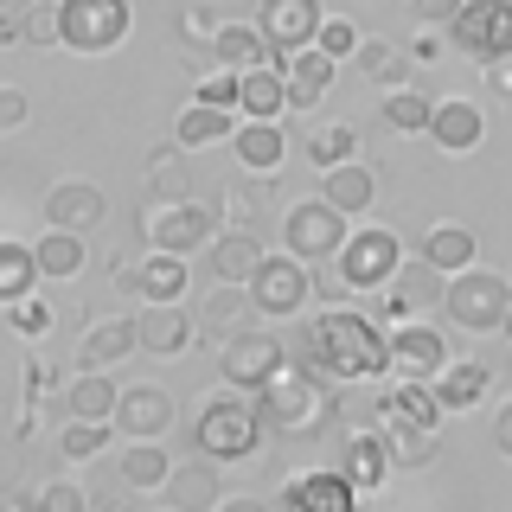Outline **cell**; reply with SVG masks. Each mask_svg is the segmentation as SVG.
<instances>
[{
	"instance_id": "obj_51",
	"label": "cell",
	"mask_w": 512,
	"mask_h": 512,
	"mask_svg": "<svg viewBox=\"0 0 512 512\" xmlns=\"http://www.w3.org/2000/svg\"><path fill=\"white\" fill-rule=\"evenodd\" d=\"M26 39L32 45H58V7H26Z\"/></svg>"
},
{
	"instance_id": "obj_41",
	"label": "cell",
	"mask_w": 512,
	"mask_h": 512,
	"mask_svg": "<svg viewBox=\"0 0 512 512\" xmlns=\"http://www.w3.org/2000/svg\"><path fill=\"white\" fill-rule=\"evenodd\" d=\"M148 180H154V199H192V173H186V148H180V141H160V148H154Z\"/></svg>"
},
{
	"instance_id": "obj_3",
	"label": "cell",
	"mask_w": 512,
	"mask_h": 512,
	"mask_svg": "<svg viewBox=\"0 0 512 512\" xmlns=\"http://www.w3.org/2000/svg\"><path fill=\"white\" fill-rule=\"evenodd\" d=\"M256 410H263V423L276 429V436H320V429L333 423V391H327V378H314L308 365L288 359L282 372L256 391Z\"/></svg>"
},
{
	"instance_id": "obj_55",
	"label": "cell",
	"mask_w": 512,
	"mask_h": 512,
	"mask_svg": "<svg viewBox=\"0 0 512 512\" xmlns=\"http://www.w3.org/2000/svg\"><path fill=\"white\" fill-rule=\"evenodd\" d=\"M410 58H416V64H436V58H442V39H436V32H423V39L410 45Z\"/></svg>"
},
{
	"instance_id": "obj_36",
	"label": "cell",
	"mask_w": 512,
	"mask_h": 512,
	"mask_svg": "<svg viewBox=\"0 0 512 512\" xmlns=\"http://www.w3.org/2000/svg\"><path fill=\"white\" fill-rule=\"evenodd\" d=\"M116 474H122L128 493H160V487L173 480V455H167L160 442H128L122 461H116Z\"/></svg>"
},
{
	"instance_id": "obj_16",
	"label": "cell",
	"mask_w": 512,
	"mask_h": 512,
	"mask_svg": "<svg viewBox=\"0 0 512 512\" xmlns=\"http://www.w3.org/2000/svg\"><path fill=\"white\" fill-rule=\"evenodd\" d=\"M263 231H250V224H224V231L205 244V269H212V282H231V288H250L256 263H263Z\"/></svg>"
},
{
	"instance_id": "obj_26",
	"label": "cell",
	"mask_w": 512,
	"mask_h": 512,
	"mask_svg": "<svg viewBox=\"0 0 512 512\" xmlns=\"http://www.w3.org/2000/svg\"><path fill=\"white\" fill-rule=\"evenodd\" d=\"M231 154L244 160V173H256V180L282 173V160H288V135H282V122H237Z\"/></svg>"
},
{
	"instance_id": "obj_33",
	"label": "cell",
	"mask_w": 512,
	"mask_h": 512,
	"mask_svg": "<svg viewBox=\"0 0 512 512\" xmlns=\"http://www.w3.org/2000/svg\"><path fill=\"white\" fill-rule=\"evenodd\" d=\"M416 256H423L429 269H442V276H461V269H474V231L468 224H429Z\"/></svg>"
},
{
	"instance_id": "obj_29",
	"label": "cell",
	"mask_w": 512,
	"mask_h": 512,
	"mask_svg": "<svg viewBox=\"0 0 512 512\" xmlns=\"http://www.w3.org/2000/svg\"><path fill=\"white\" fill-rule=\"evenodd\" d=\"M493 397V372L480 359H448L442 372H436V404L455 416V410H474V404H487Z\"/></svg>"
},
{
	"instance_id": "obj_57",
	"label": "cell",
	"mask_w": 512,
	"mask_h": 512,
	"mask_svg": "<svg viewBox=\"0 0 512 512\" xmlns=\"http://www.w3.org/2000/svg\"><path fill=\"white\" fill-rule=\"evenodd\" d=\"M0 512H32V506H20V500H0Z\"/></svg>"
},
{
	"instance_id": "obj_25",
	"label": "cell",
	"mask_w": 512,
	"mask_h": 512,
	"mask_svg": "<svg viewBox=\"0 0 512 512\" xmlns=\"http://www.w3.org/2000/svg\"><path fill=\"white\" fill-rule=\"evenodd\" d=\"M116 404H122V384L109 372H77L64 384V416L71 423H116Z\"/></svg>"
},
{
	"instance_id": "obj_50",
	"label": "cell",
	"mask_w": 512,
	"mask_h": 512,
	"mask_svg": "<svg viewBox=\"0 0 512 512\" xmlns=\"http://www.w3.org/2000/svg\"><path fill=\"white\" fill-rule=\"evenodd\" d=\"M218 26H224V20H218L212 7H180V32H186V39H205V45H212Z\"/></svg>"
},
{
	"instance_id": "obj_14",
	"label": "cell",
	"mask_w": 512,
	"mask_h": 512,
	"mask_svg": "<svg viewBox=\"0 0 512 512\" xmlns=\"http://www.w3.org/2000/svg\"><path fill=\"white\" fill-rule=\"evenodd\" d=\"M365 493L340 468H308L282 480V512H359Z\"/></svg>"
},
{
	"instance_id": "obj_18",
	"label": "cell",
	"mask_w": 512,
	"mask_h": 512,
	"mask_svg": "<svg viewBox=\"0 0 512 512\" xmlns=\"http://www.w3.org/2000/svg\"><path fill=\"white\" fill-rule=\"evenodd\" d=\"M103 218H109V199H103L90 180H58L52 192H45V231H77V237H90Z\"/></svg>"
},
{
	"instance_id": "obj_20",
	"label": "cell",
	"mask_w": 512,
	"mask_h": 512,
	"mask_svg": "<svg viewBox=\"0 0 512 512\" xmlns=\"http://www.w3.org/2000/svg\"><path fill=\"white\" fill-rule=\"evenodd\" d=\"M429 141H436L442 154H474L480 141H487V116H480L474 96H436V116H429Z\"/></svg>"
},
{
	"instance_id": "obj_32",
	"label": "cell",
	"mask_w": 512,
	"mask_h": 512,
	"mask_svg": "<svg viewBox=\"0 0 512 512\" xmlns=\"http://www.w3.org/2000/svg\"><path fill=\"white\" fill-rule=\"evenodd\" d=\"M237 135V109H212V103H186L180 122H173V141H180L186 154L199 148H218V141Z\"/></svg>"
},
{
	"instance_id": "obj_40",
	"label": "cell",
	"mask_w": 512,
	"mask_h": 512,
	"mask_svg": "<svg viewBox=\"0 0 512 512\" xmlns=\"http://www.w3.org/2000/svg\"><path fill=\"white\" fill-rule=\"evenodd\" d=\"M32 288H39V263H32V244H13V237H0V308L26 301Z\"/></svg>"
},
{
	"instance_id": "obj_53",
	"label": "cell",
	"mask_w": 512,
	"mask_h": 512,
	"mask_svg": "<svg viewBox=\"0 0 512 512\" xmlns=\"http://www.w3.org/2000/svg\"><path fill=\"white\" fill-rule=\"evenodd\" d=\"M212 512H276V506H269V500H256V493H224V500H218Z\"/></svg>"
},
{
	"instance_id": "obj_56",
	"label": "cell",
	"mask_w": 512,
	"mask_h": 512,
	"mask_svg": "<svg viewBox=\"0 0 512 512\" xmlns=\"http://www.w3.org/2000/svg\"><path fill=\"white\" fill-rule=\"evenodd\" d=\"M493 77H500V84H506V96H512V64H500V71H493Z\"/></svg>"
},
{
	"instance_id": "obj_31",
	"label": "cell",
	"mask_w": 512,
	"mask_h": 512,
	"mask_svg": "<svg viewBox=\"0 0 512 512\" xmlns=\"http://www.w3.org/2000/svg\"><path fill=\"white\" fill-rule=\"evenodd\" d=\"M340 474H346V480H352L359 493H378L384 480L397 474V468H391V455H384V436H378V429H352V436H346Z\"/></svg>"
},
{
	"instance_id": "obj_22",
	"label": "cell",
	"mask_w": 512,
	"mask_h": 512,
	"mask_svg": "<svg viewBox=\"0 0 512 512\" xmlns=\"http://www.w3.org/2000/svg\"><path fill=\"white\" fill-rule=\"evenodd\" d=\"M282 116H288L282 64H250V71H237V122H282Z\"/></svg>"
},
{
	"instance_id": "obj_6",
	"label": "cell",
	"mask_w": 512,
	"mask_h": 512,
	"mask_svg": "<svg viewBox=\"0 0 512 512\" xmlns=\"http://www.w3.org/2000/svg\"><path fill=\"white\" fill-rule=\"evenodd\" d=\"M218 231H224V212L205 205V199H154L148 212H141V237H148L154 250H167V256L205 250Z\"/></svg>"
},
{
	"instance_id": "obj_45",
	"label": "cell",
	"mask_w": 512,
	"mask_h": 512,
	"mask_svg": "<svg viewBox=\"0 0 512 512\" xmlns=\"http://www.w3.org/2000/svg\"><path fill=\"white\" fill-rule=\"evenodd\" d=\"M32 512H90V493L77 487V480H45V487L32 493Z\"/></svg>"
},
{
	"instance_id": "obj_49",
	"label": "cell",
	"mask_w": 512,
	"mask_h": 512,
	"mask_svg": "<svg viewBox=\"0 0 512 512\" xmlns=\"http://www.w3.org/2000/svg\"><path fill=\"white\" fill-rule=\"evenodd\" d=\"M32 116V103H26V90H13V84H0V135H13V128H26Z\"/></svg>"
},
{
	"instance_id": "obj_19",
	"label": "cell",
	"mask_w": 512,
	"mask_h": 512,
	"mask_svg": "<svg viewBox=\"0 0 512 512\" xmlns=\"http://www.w3.org/2000/svg\"><path fill=\"white\" fill-rule=\"evenodd\" d=\"M320 0H263V13H256V32L269 39V52H301V45H314L320 32Z\"/></svg>"
},
{
	"instance_id": "obj_38",
	"label": "cell",
	"mask_w": 512,
	"mask_h": 512,
	"mask_svg": "<svg viewBox=\"0 0 512 512\" xmlns=\"http://www.w3.org/2000/svg\"><path fill=\"white\" fill-rule=\"evenodd\" d=\"M32 263H39L45 282H71V276H84L90 250H84V237H77V231H45L39 244H32Z\"/></svg>"
},
{
	"instance_id": "obj_37",
	"label": "cell",
	"mask_w": 512,
	"mask_h": 512,
	"mask_svg": "<svg viewBox=\"0 0 512 512\" xmlns=\"http://www.w3.org/2000/svg\"><path fill=\"white\" fill-rule=\"evenodd\" d=\"M218 461H186V468H173V480H167V500H173V512H212L224 493H218Z\"/></svg>"
},
{
	"instance_id": "obj_24",
	"label": "cell",
	"mask_w": 512,
	"mask_h": 512,
	"mask_svg": "<svg viewBox=\"0 0 512 512\" xmlns=\"http://www.w3.org/2000/svg\"><path fill=\"white\" fill-rule=\"evenodd\" d=\"M333 64L327 52H314V45H301V52H282V84H288V109H314L320 96L333 90Z\"/></svg>"
},
{
	"instance_id": "obj_35",
	"label": "cell",
	"mask_w": 512,
	"mask_h": 512,
	"mask_svg": "<svg viewBox=\"0 0 512 512\" xmlns=\"http://www.w3.org/2000/svg\"><path fill=\"white\" fill-rule=\"evenodd\" d=\"M352 64H359V77H365V84H378V90H404L410 84V52H397V45L378 39V32H365V39H359Z\"/></svg>"
},
{
	"instance_id": "obj_58",
	"label": "cell",
	"mask_w": 512,
	"mask_h": 512,
	"mask_svg": "<svg viewBox=\"0 0 512 512\" xmlns=\"http://www.w3.org/2000/svg\"><path fill=\"white\" fill-rule=\"evenodd\" d=\"M167 512H173V506H167Z\"/></svg>"
},
{
	"instance_id": "obj_54",
	"label": "cell",
	"mask_w": 512,
	"mask_h": 512,
	"mask_svg": "<svg viewBox=\"0 0 512 512\" xmlns=\"http://www.w3.org/2000/svg\"><path fill=\"white\" fill-rule=\"evenodd\" d=\"M493 448H500V455L512 461V404H506L500 416H493Z\"/></svg>"
},
{
	"instance_id": "obj_7",
	"label": "cell",
	"mask_w": 512,
	"mask_h": 512,
	"mask_svg": "<svg viewBox=\"0 0 512 512\" xmlns=\"http://www.w3.org/2000/svg\"><path fill=\"white\" fill-rule=\"evenodd\" d=\"M128 26H135L128 0H58V45L64 52L103 58L128 39Z\"/></svg>"
},
{
	"instance_id": "obj_23",
	"label": "cell",
	"mask_w": 512,
	"mask_h": 512,
	"mask_svg": "<svg viewBox=\"0 0 512 512\" xmlns=\"http://www.w3.org/2000/svg\"><path fill=\"white\" fill-rule=\"evenodd\" d=\"M135 333H141V352H154V359H180V352L199 340V320L173 301V308H141Z\"/></svg>"
},
{
	"instance_id": "obj_4",
	"label": "cell",
	"mask_w": 512,
	"mask_h": 512,
	"mask_svg": "<svg viewBox=\"0 0 512 512\" xmlns=\"http://www.w3.org/2000/svg\"><path fill=\"white\" fill-rule=\"evenodd\" d=\"M397 263H404V237L391 224H359L346 250L333 256V276L346 282V295H378V288H391Z\"/></svg>"
},
{
	"instance_id": "obj_47",
	"label": "cell",
	"mask_w": 512,
	"mask_h": 512,
	"mask_svg": "<svg viewBox=\"0 0 512 512\" xmlns=\"http://www.w3.org/2000/svg\"><path fill=\"white\" fill-rule=\"evenodd\" d=\"M314 52H327L333 64H346L352 52H359V26H352V20H320V32H314Z\"/></svg>"
},
{
	"instance_id": "obj_46",
	"label": "cell",
	"mask_w": 512,
	"mask_h": 512,
	"mask_svg": "<svg viewBox=\"0 0 512 512\" xmlns=\"http://www.w3.org/2000/svg\"><path fill=\"white\" fill-rule=\"evenodd\" d=\"M7 327L20 333V340H39V333H52V301H39V295L13 301V308H7Z\"/></svg>"
},
{
	"instance_id": "obj_44",
	"label": "cell",
	"mask_w": 512,
	"mask_h": 512,
	"mask_svg": "<svg viewBox=\"0 0 512 512\" xmlns=\"http://www.w3.org/2000/svg\"><path fill=\"white\" fill-rule=\"evenodd\" d=\"M109 436H116V423H71V416H64L58 455H64V461H96V455L109 448Z\"/></svg>"
},
{
	"instance_id": "obj_8",
	"label": "cell",
	"mask_w": 512,
	"mask_h": 512,
	"mask_svg": "<svg viewBox=\"0 0 512 512\" xmlns=\"http://www.w3.org/2000/svg\"><path fill=\"white\" fill-rule=\"evenodd\" d=\"M448 45L461 58L500 71L512 58V0H461V13L448 20Z\"/></svg>"
},
{
	"instance_id": "obj_10",
	"label": "cell",
	"mask_w": 512,
	"mask_h": 512,
	"mask_svg": "<svg viewBox=\"0 0 512 512\" xmlns=\"http://www.w3.org/2000/svg\"><path fill=\"white\" fill-rule=\"evenodd\" d=\"M250 301H256V314L263 320H288V314H308V301H314V269L301 263V256H263L256 263V276H250Z\"/></svg>"
},
{
	"instance_id": "obj_52",
	"label": "cell",
	"mask_w": 512,
	"mask_h": 512,
	"mask_svg": "<svg viewBox=\"0 0 512 512\" xmlns=\"http://www.w3.org/2000/svg\"><path fill=\"white\" fill-rule=\"evenodd\" d=\"M410 13H416L423 26H448V20L461 13V0H410Z\"/></svg>"
},
{
	"instance_id": "obj_15",
	"label": "cell",
	"mask_w": 512,
	"mask_h": 512,
	"mask_svg": "<svg viewBox=\"0 0 512 512\" xmlns=\"http://www.w3.org/2000/svg\"><path fill=\"white\" fill-rule=\"evenodd\" d=\"M442 295H448L442 269H429L423 256H404L397 276H391V295H384V314L391 320H423L429 308H442Z\"/></svg>"
},
{
	"instance_id": "obj_28",
	"label": "cell",
	"mask_w": 512,
	"mask_h": 512,
	"mask_svg": "<svg viewBox=\"0 0 512 512\" xmlns=\"http://www.w3.org/2000/svg\"><path fill=\"white\" fill-rule=\"evenodd\" d=\"M250 327H256L250 288L212 282V295H205V314H199V333H212V340H237V333H250Z\"/></svg>"
},
{
	"instance_id": "obj_13",
	"label": "cell",
	"mask_w": 512,
	"mask_h": 512,
	"mask_svg": "<svg viewBox=\"0 0 512 512\" xmlns=\"http://www.w3.org/2000/svg\"><path fill=\"white\" fill-rule=\"evenodd\" d=\"M288 365V346L276 340V333H237V340H224V359H218V372H224V384H231V391H263L269 378H276Z\"/></svg>"
},
{
	"instance_id": "obj_5",
	"label": "cell",
	"mask_w": 512,
	"mask_h": 512,
	"mask_svg": "<svg viewBox=\"0 0 512 512\" xmlns=\"http://www.w3.org/2000/svg\"><path fill=\"white\" fill-rule=\"evenodd\" d=\"M442 314H448V327H461V333H500L506 314H512V282L474 263V269H461V276H448Z\"/></svg>"
},
{
	"instance_id": "obj_12",
	"label": "cell",
	"mask_w": 512,
	"mask_h": 512,
	"mask_svg": "<svg viewBox=\"0 0 512 512\" xmlns=\"http://www.w3.org/2000/svg\"><path fill=\"white\" fill-rule=\"evenodd\" d=\"M116 282H122V295H135L141 308H173V301H186L192 295V269H186V256H167V250H148L141 263H122L116 269Z\"/></svg>"
},
{
	"instance_id": "obj_2",
	"label": "cell",
	"mask_w": 512,
	"mask_h": 512,
	"mask_svg": "<svg viewBox=\"0 0 512 512\" xmlns=\"http://www.w3.org/2000/svg\"><path fill=\"white\" fill-rule=\"evenodd\" d=\"M269 436V423H263V410H256V397L250 391H212V397H199V416H192V448H199L205 461H250L256 448H263Z\"/></svg>"
},
{
	"instance_id": "obj_21",
	"label": "cell",
	"mask_w": 512,
	"mask_h": 512,
	"mask_svg": "<svg viewBox=\"0 0 512 512\" xmlns=\"http://www.w3.org/2000/svg\"><path fill=\"white\" fill-rule=\"evenodd\" d=\"M116 429L128 442H160L173 429V397L154 391V384H128L122 404H116Z\"/></svg>"
},
{
	"instance_id": "obj_17",
	"label": "cell",
	"mask_w": 512,
	"mask_h": 512,
	"mask_svg": "<svg viewBox=\"0 0 512 512\" xmlns=\"http://www.w3.org/2000/svg\"><path fill=\"white\" fill-rule=\"evenodd\" d=\"M141 352V333H135V314H109V320H90L84 340H77V372H116L122 359Z\"/></svg>"
},
{
	"instance_id": "obj_30",
	"label": "cell",
	"mask_w": 512,
	"mask_h": 512,
	"mask_svg": "<svg viewBox=\"0 0 512 512\" xmlns=\"http://www.w3.org/2000/svg\"><path fill=\"white\" fill-rule=\"evenodd\" d=\"M320 199H327L333 212H346V218H365L378 205V173L365 167V160H346V167H333L327 180H320Z\"/></svg>"
},
{
	"instance_id": "obj_42",
	"label": "cell",
	"mask_w": 512,
	"mask_h": 512,
	"mask_svg": "<svg viewBox=\"0 0 512 512\" xmlns=\"http://www.w3.org/2000/svg\"><path fill=\"white\" fill-rule=\"evenodd\" d=\"M429 116H436V96L423 90H384V122L397 128V135H429Z\"/></svg>"
},
{
	"instance_id": "obj_1",
	"label": "cell",
	"mask_w": 512,
	"mask_h": 512,
	"mask_svg": "<svg viewBox=\"0 0 512 512\" xmlns=\"http://www.w3.org/2000/svg\"><path fill=\"white\" fill-rule=\"evenodd\" d=\"M301 365L327 384H365L384 378L391 359H384V327L359 308H320L301 333Z\"/></svg>"
},
{
	"instance_id": "obj_48",
	"label": "cell",
	"mask_w": 512,
	"mask_h": 512,
	"mask_svg": "<svg viewBox=\"0 0 512 512\" xmlns=\"http://www.w3.org/2000/svg\"><path fill=\"white\" fill-rule=\"evenodd\" d=\"M192 103H212V109H237V71H218L212 77H199V96H192Z\"/></svg>"
},
{
	"instance_id": "obj_9",
	"label": "cell",
	"mask_w": 512,
	"mask_h": 512,
	"mask_svg": "<svg viewBox=\"0 0 512 512\" xmlns=\"http://www.w3.org/2000/svg\"><path fill=\"white\" fill-rule=\"evenodd\" d=\"M346 237H352V218L346 212H333L327 199H301V205H288L282 212V250L288 256H301V263H333V256L346 250Z\"/></svg>"
},
{
	"instance_id": "obj_11",
	"label": "cell",
	"mask_w": 512,
	"mask_h": 512,
	"mask_svg": "<svg viewBox=\"0 0 512 512\" xmlns=\"http://www.w3.org/2000/svg\"><path fill=\"white\" fill-rule=\"evenodd\" d=\"M384 359H391V378H416V384H436V372L455 352H448V333L436 320H397L384 333Z\"/></svg>"
},
{
	"instance_id": "obj_34",
	"label": "cell",
	"mask_w": 512,
	"mask_h": 512,
	"mask_svg": "<svg viewBox=\"0 0 512 512\" xmlns=\"http://www.w3.org/2000/svg\"><path fill=\"white\" fill-rule=\"evenodd\" d=\"M212 58L224 64V71H250V64H282V52H269V39L244 20H224L218 39H212Z\"/></svg>"
},
{
	"instance_id": "obj_39",
	"label": "cell",
	"mask_w": 512,
	"mask_h": 512,
	"mask_svg": "<svg viewBox=\"0 0 512 512\" xmlns=\"http://www.w3.org/2000/svg\"><path fill=\"white\" fill-rule=\"evenodd\" d=\"M378 436H384L391 468H429L436 461V429H410V423H384L378 416Z\"/></svg>"
},
{
	"instance_id": "obj_27",
	"label": "cell",
	"mask_w": 512,
	"mask_h": 512,
	"mask_svg": "<svg viewBox=\"0 0 512 512\" xmlns=\"http://www.w3.org/2000/svg\"><path fill=\"white\" fill-rule=\"evenodd\" d=\"M378 416L384 423H410V429H442V404H436V384H416V378H397L391 391L378 397Z\"/></svg>"
},
{
	"instance_id": "obj_43",
	"label": "cell",
	"mask_w": 512,
	"mask_h": 512,
	"mask_svg": "<svg viewBox=\"0 0 512 512\" xmlns=\"http://www.w3.org/2000/svg\"><path fill=\"white\" fill-rule=\"evenodd\" d=\"M359 128H346V122H333V128H314L308 135V160L320 173H333V167H346V160H359Z\"/></svg>"
}]
</instances>
